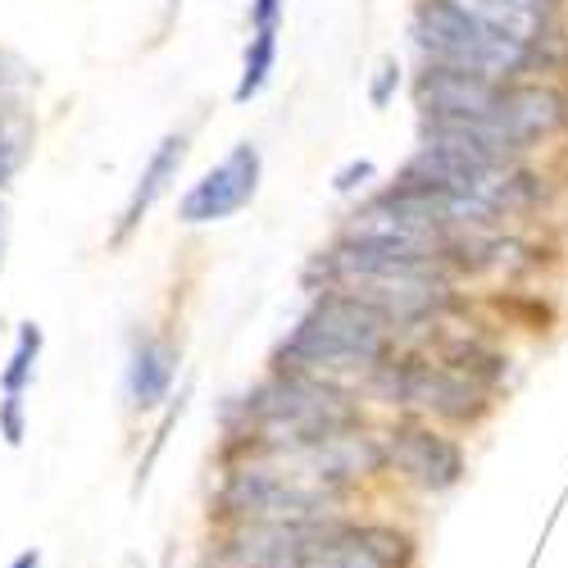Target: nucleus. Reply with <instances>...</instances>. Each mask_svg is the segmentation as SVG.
Returning <instances> with one entry per match:
<instances>
[{"mask_svg":"<svg viewBox=\"0 0 568 568\" xmlns=\"http://www.w3.org/2000/svg\"><path fill=\"white\" fill-rule=\"evenodd\" d=\"M246 423L260 446H318L355 433L359 409L327 377L282 368L246 400Z\"/></svg>","mask_w":568,"mask_h":568,"instance_id":"obj_2","label":"nucleus"},{"mask_svg":"<svg viewBox=\"0 0 568 568\" xmlns=\"http://www.w3.org/2000/svg\"><path fill=\"white\" fill-rule=\"evenodd\" d=\"M509 97V82L487 78V73H468L455 64H428L414 82V101L423 114H483L500 119Z\"/></svg>","mask_w":568,"mask_h":568,"instance_id":"obj_5","label":"nucleus"},{"mask_svg":"<svg viewBox=\"0 0 568 568\" xmlns=\"http://www.w3.org/2000/svg\"><path fill=\"white\" fill-rule=\"evenodd\" d=\"M37 355H41V327L23 323L19 327V346L10 355V368L0 373V387H6V396H23V387L32 383V373H37Z\"/></svg>","mask_w":568,"mask_h":568,"instance_id":"obj_13","label":"nucleus"},{"mask_svg":"<svg viewBox=\"0 0 568 568\" xmlns=\"http://www.w3.org/2000/svg\"><path fill=\"white\" fill-rule=\"evenodd\" d=\"M455 6L473 19H483V23L518 37V41H532V45H541L546 28H550V10L524 6V0H455Z\"/></svg>","mask_w":568,"mask_h":568,"instance_id":"obj_11","label":"nucleus"},{"mask_svg":"<svg viewBox=\"0 0 568 568\" xmlns=\"http://www.w3.org/2000/svg\"><path fill=\"white\" fill-rule=\"evenodd\" d=\"M396 87H400V69L396 64H383V69H377V82H373V105H387Z\"/></svg>","mask_w":568,"mask_h":568,"instance_id":"obj_15","label":"nucleus"},{"mask_svg":"<svg viewBox=\"0 0 568 568\" xmlns=\"http://www.w3.org/2000/svg\"><path fill=\"white\" fill-rule=\"evenodd\" d=\"M414 41L423 55H433V64H455L500 82H514L541 60V45L518 41L483 19L464 14L455 0H423L414 14Z\"/></svg>","mask_w":568,"mask_h":568,"instance_id":"obj_3","label":"nucleus"},{"mask_svg":"<svg viewBox=\"0 0 568 568\" xmlns=\"http://www.w3.org/2000/svg\"><path fill=\"white\" fill-rule=\"evenodd\" d=\"M373 387L392 405H409L437 418H478L487 405V383L473 377L459 364H433V359H387L373 373Z\"/></svg>","mask_w":568,"mask_h":568,"instance_id":"obj_4","label":"nucleus"},{"mask_svg":"<svg viewBox=\"0 0 568 568\" xmlns=\"http://www.w3.org/2000/svg\"><path fill=\"white\" fill-rule=\"evenodd\" d=\"M164 568H169V564H164Z\"/></svg>","mask_w":568,"mask_h":568,"instance_id":"obj_20","label":"nucleus"},{"mask_svg":"<svg viewBox=\"0 0 568 568\" xmlns=\"http://www.w3.org/2000/svg\"><path fill=\"white\" fill-rule=\"evenodd\" d=\"M387 459L423 491H450L464 478V450L418 423H400L396 433H387Z\"/></svg>","mask_w":568,"mask_h":568,"instance_id":"obj_8","label":"nucleus"},{"mask_svg":"<svg viewBox=\"0 0 568 568\" xmlns=\"http://www.w3.org/2000/svg\"><path fill=\"white\" fill-rule=\"evenodd\" d=\"M182 155H186V136H164L160 146H155L151 164L141 169V178H136V186H132V196H128V210H123L119 236H123V232H132V227L141 223V214H146V210L169 192V182H173V178H178V169H182Z\"/></svg>","mask_w":568,"mask_h":568,"instance_id":"obj_9","label":"nucleus"},{"mask_svg":"<svg viewBox=\"0 0 568 568\" xmlns=\"http://www.w3.org/2000/svg\"><path fill=\"white\" fill-rule=\"evenodd\" d=\"M368 178H373V164L359 160V164H346V169L333 178V186H337V192H355V186H364Z\"/></svg>","mask_w":568,"mask_h":568,"instance_id":"obj_16","label":"nucleus"},{"mask_svg":"<svg viewBox=\"0 0 568 568\" xmlns=\"http://www.w3.org/2000/svg\"><path fill=\"white\" fill-rule=\"evenodd\" d=\"M173 373H178V355L164 342H155V337L136 342L132 364H128V392H132V400L141 409L160 405L169 396V387H173Z\"/></svg>","mask_w":568,"mask_h":568,"instance_id":"obj_10","label":"nucleus"},{"mask_svg":"<svg viewBox=\"0 0 568 568\" xmlns=\"http://www.w3.org/2000/svg\"><path fill=\"white\" fill-rule=\"evenodd\" d=\"M14 173V146H10V136H6V123H0V186L10 182Z\"/></svg>","mask_w":568,"mask_h":568,"instance_id":"obj_18","label":"nucleus"},{"mask_svg":"<svg viewBox=\"0 0 568 568\" xmlns=\"http://www.w3.org/2000/svg\"><path fill=\"white\" fill-rule=\"evenodd\" d=\"M282 0H251V28H277Z\"/></svg>","mask_w":568,"mask_h":568,"instance_id":"obj_17","label":"nucleus"},{"mask_svg":"<svg viewBox=\"0 0 568 568\" xmlns=\"http://www.w3.org/2000/svg\"><path fill=\"white\" fill-rule=\"evenodd\" d=\"M273 60H277V28H251L242 82H236V91H232L236 105H246L251 97H260L264 82H268V73H273Z\"/></svg>","mask_w":568,"mask_h":568,"instance_id":"obj_12","label":"nucleus"},{"mask_svg":"<svg viewBox=\"0 0 568 568\" xmlns=\"http://www.w3.org/2000/svg\"><path fill=\"white\" fill-rule=\"evenodd\" d=\"M10 568H41V550H23V555H19Z\"/></svg>","mask_w":568,"mask_h":568,"instance_id":"obj_19","label":"nucleus"},{"mask_svg":"<svg viewBox=\"0 0 568 568\" xmlns=\"http://www.w3.org/2000/svg\"><path fill=\"white\" fill-rule=\"evenodd\" d=\"M260 186V151L242 141L223 164H214L192 192L182 196V223H219L246 210Z\"/></svg>","mask_w":568,"mask_h":568,"instance_id":"obj_6","label":"nucleus"},{"mask_svg":"<svg viewBox=\"0 0 568 568\" xmlns=\"http://www.w3.org/2000/svg\"><path fill=\"white\" fill-rule=\"evenodd\" d=\"M0 433H6L10 446L23 442V396H6V400H0Z\"/></svg>","mask_w":568,"mask_h":568,"instance_id":"obj_14","label":"nucleus"},{"mask_svg":"<svg viewBox=\"0 0 568 568\" xmlns=\"http://www.w3.org/2000/svg\"><path fill=\"white\" fill-rule=\"evenodd\" d=\"M392 327L396 323L368 301L351 292H327L282 342L277 368L314 373L327 383H333V373H377L392 351Z\"/></svg>","mask_w":568,"mask_h":568,"instance_id":"obj_1","label":"nucleus"},{"mask_svg":"<svg viewBox=\"0 0 568 568\" xmlns=\"http://www.w3.org/2000/svg\"><path fill=\"white\" fill-rule=\"evenodd\" d=\"M405 559H409V537L392 528L323 524L301 568H405Z\"/></svg>","mask_w":568,"mask_h":568,"instance_id":"obj_7","label":"nucleus"}]
</instances>
